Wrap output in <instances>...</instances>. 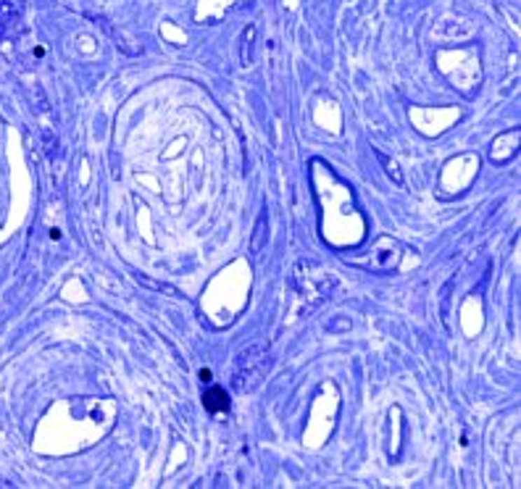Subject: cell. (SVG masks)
I'll return each instance as SVG.
<instances>
[{"label": "cell", "instance_id": "cell-3", "mask_svg": "<svg viewBox=\"0 0 521 489\" xmlns=\"http://www.w3.org/2000/svg\"><path fill=\"white\" fill-rule=\"evenodd\" d=\"M266 239H269V216H266V211L258 216V221H256V229H253V239H250V253H256L258 255L263 248H266Z\"/></svg>", "mask_w": 521, "mask_h": 489}, {"label": "cell", "instance_id": "cell-5", "mask_svg": "<svg viewBox=\"0 0 521 489\" xmlns=\"http://www.w3.org/2000/svg\"><path fill=\"white\" fill-rule=\"evenodd\" d=\"M200 379H203V381H211V371H208V369L200 371Z\"/></svg>", "mask_w": 521, "mask_h": 489}, {"label": "cell", "instance_id": "cell-2", "mask_svg": "<svg viewBox=\"0 0 521 489\" xmlns=\"http://www.w3.org/2000/svg\"><path fill=\"white\" fill-rule=\"evenodd\" d=\"M203 408L208 413H227L229 411V395L221 387H211L203 392Z\"/></svg>", "mask_w": 521, "mask_h": 489}, {"label": "cell", "instance_id": "cell-1", "mask_svg": "<svg viewBox=\"0 0 521 489\" xmlns=\"http://www.w3.org/2000/svg\"><path fill=\"white\" fill-rule=\"evenodd\" d=\"M266 371H269V348L266 345H253L245 353H239L232 384L239 392H253L260 381L266 379Z\"/></svg>", "mask_w": 521, "mask_h": 489}, {"label": "cell", "instance_id": "cell-4", "mask_svg": "<svg viewBox=\"0 0 521 489\" xmlns=\"http://www.w3.org/2000/svg\"><path fill=\"white\" fill-rule=\"evenodd\" d=\"M380 161L384 163V166H387V174H390L392 179H395V182H401L403 176H401V171H398V169H395V163H390V161H387V158H384V155H382V153H380Z\"/></svg>", "mask_w": 521, "mask_h": 489}]
</instances>
